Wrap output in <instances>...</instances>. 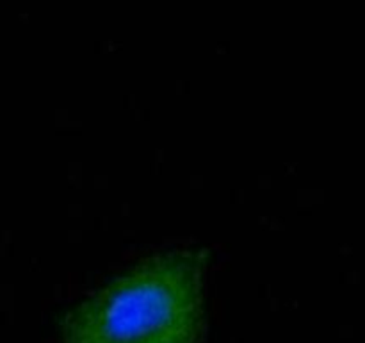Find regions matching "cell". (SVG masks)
<instances>
[{"mask_svg": "<svg viewBox=\"0 0 365 343\" xmlns=\"http://www.w3.org/2000/svg\"><path fill=\"white\" fill-rule=\"evenodd\" d=\"M207 249L143 257L71 307L63 343H200Z\"/></svg>", "mask_w": 365, "mask_h": 343, "instance_id": "cell-1", "label": "cell"}]
</instances>
